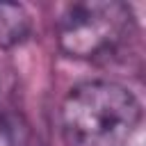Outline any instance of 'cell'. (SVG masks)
Instances as JSON below:
<instances>
[{"instance_id":"6da1fadb","label":"cell","mask_w":146,"mask_h":146,"mask_svg":"<svg viewBox=\"0 0 146 146\" xmlns=\"http://www.w3.org/2000/svg\"><path fill=\"white\" fill-rule=\"evenodd\" d=\"M141 121V105L130 89L107 80L75 84L59 112L66 146H125Z\"/></svg>"},{"instance_id":"7a4b0ae2","label":"cell","mask_w":146,"mask_h":146,"mask_svg":"<svg viewBox=\"0 0 146 146\" xmlns=\"http://www.w3.org/2000/svg\"><path fill=\"white\" fill-rule=\"evenodd\" d=\"M135 32V14L119 0H84L68 5L57 21V43L73 59H96L116 52Z\"/></svg>"},{"instance_id":"3957f363","label":"cell","mask_w":146,"mask_h":146,"mask_svg":"<svg viewBox=\"0 0 146 146\" xmlns=\"http://www.w3.org/2000/svg\"><path fill=\"white\" fill-rule=\"evenodd\" d=\"M30 30L32 21L23 5L0 2V48H11L25 41Z\"/></svg>"},{"instance_id":"277c9868","label":"cell","mask_w":146,"mask_h":146,"mask_svg":"<svg viewBox=\"0 0 146 146\" xmlns=\"http://www.w3.org/2000/svg\"><path fill=\"white\" fill-rule=\"evenodd\" d=\"M0 146H32L30 125L18 114L0 116Z\"/></svg>"}]
</instances>
